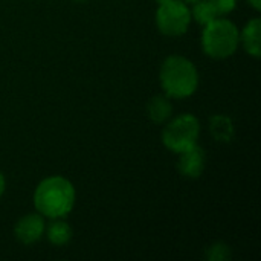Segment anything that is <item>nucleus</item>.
<instances>
[{"label": "nucleus", "mask_w": 261, "mask_h": 261, "mask_svg": "<svg viewBox=\"0 0 261 261\" xmlns=\"http://www.w3.org/2000/svg\"><path fill=\"white\" fill-rule=\"evenodd\" d=\"M34 206L37 213L47 219H63L75 206V188L63 176L43 179L34 191Z\"/></svg>", "instance_id": "1"}, {"label": "nucleus", "mask_w": 261, "mask_h": 261, "mask_svg": "<svg viewBox=\"0 0 261 261\" xmlns=\"http://www.w3.org/2000/svg\"><path fill=\"white\" fill-rule=\"evenodd\" d=\"M161 87L168 98L185 99L196 93L199 87V72L191 60L184 55H170L159 70Z\"/></svg>", "instance_id": "2"}, {"label": "nucleus", "mask_w": 261, "mask_h": 261, "mask_svg": "<svg viewBox=\"0 0 261 261\" xmlns=\"http://www.w3.org/2000/svg\"><path fill=\"white\" fill-rule=\"evenodd\" d=\"M202 49L214 60H226L232 57L240 44V31L228 18L217 17L202 31Z\"/></svg>", "instance_id": "3"}, {"label": "nucleus", "mask_w": 261, "mask_h": 261, "mask_svg": "<svg viewBox=\"0 0 261 261\" xmlns=\"http://www.w3.org/2000/svg\"><path fill=\"white\" fill-rule=\"evenodd\" d=\"M200 136V121L191 113H182L173 118L162 130V144L179 154L197 144Z\"/></svg>", "instance_id": "4"}, {"label": "nucleus", "mask_w": 261, "mask_h": 261, "mask_svg": "<svg viewBox=\"0 0 261 261\" xmlns=\"http://www.w3.org/2000/svg\"><path fill=\"white\" fill-rule=\"evenodd\" d=\"M191 11L182 0H167L159 3L156 11V26L167 37L184 35L191 24Z\"/></svg>", "instance_id": "5"}, {"label": "nucleus", "mask_w": 261, "mask_h": 261, "mask_svg": "<svg viewBox=\"0 0 261 261\" xmlns=\"http://www.w3.org/2000/svg\"><path fill=\"white\" fill-rule=\"evenodd\" d=\"M46 223L40 213H31L23 216L14 228L15 239L23 245H32L41 239L44 234Z\"/></svg>", "instance_id": "6"}, {"label": "nucleus", "mask_w": 261, "mask_h": 261, "mask_svg": "<svg viewBox=\"0 0 261 261\" xmlns=\"http://www.w3.org/2000/svg\"><path fill=\"white\" fill-rule=\"evenodd\" d=\"M179 171L188 179H197L203 174L206 165V154L202 147L197 144L182 153H179Z\"/></svg>", "instance_id": "7"}, {"label": "nucleus", "mask_w": 261, "mask_h": 261, "mask_svg": "<svg viewBox=\"0 0 261 261\" xmlns=\"http://www.w3.org/2000/svg\"><path fill=\"white\" fill-rule=\"evenodd\" d=\"M240 43L248 55L254 58L261 57V20L255 17L249 20L240 32Z\"/></svg>", "instance_id": "8"}, {"label": "nucleus", "mask_w": 261, "mask_h": 261, "mask_svg": "<svg viewBox=\"0 0 261 261\" xmlns=\"http://www.w3.org/2000/svg\"><path fill=\"white\" fill-rule=\"evenodd\" d=\"M147 115L154 124H164L167 122L173 115V104L170 98L165 95H156L153 96L147 104Z\"/></svg>", "instance_id": "9"}, {"label": "nucleus", "mask_w": 261, "mask_h": 261, "mask_svg": "<svg viewBox=\"0 0 261 261\" xmlns=\"http://www.w3.org/2000/svg\"><path fill=\"white\" fill-rule=\"evenodd\" d=\"M210 133L217 142H223V144L231 142L236 135L232 119L226 115H220V113L214 115L210 119Z\"/></svg>", "instance_id": "10"}, {"label": "nucleus", "mask_w": 261, "mask_h": 261, "mask_svg": "<svg viewBox=\"0 0 261 261\" xmlns=\"http://www.w3.org/2000/svg\"><path fill=\"white\" fill-rule=\"evenodd\" d=\"M44 231L49 243L54 246H64L72 240V228L69 226V223L58 219H55V222H52Z\"/></svg>", "instance_id": "11"}, {"label": "nucleus", "mask_w": 261, "mask_h": 261, "mask_svg": "<svg viewBox=\"0 0 261 261\" xmlns=\"http://www.w3.org/2000/svg\"><path fill=\"white\" fill-rule=\"evenodd\" d=\"M191 11V18L197 23V24H208L210 21H213L214 18L220 17L214 8V5L211 3V0H199L196 3H193V9Z\"/></svg>", "instance_id": "12"}, {"label": "nucleus", "mask_w": 261, "mask_h": 261, "mask_svg": "<svg viewBox=\"0 0 261 261\" xmlns=\"http://www.w3.org/2000/svg\"><path fill=\"white\" fill-rule=\"evenodd\" d=\"M206 258L210 261H228L231 258V248L222 242L213 243L206 249Z\"/></svg>", "instance_id": "13"}, {"label": "nucleus", "mask_w": 261, "mask_h": 261, "mask_svg": "<svg viewBox=\"0 0 261 261\" xmlns=\"http://www.w3.org/2000/svg\"><path fill=\"white\" fill-rule=\"evenodd\" d=\"M211 3L214 5L217 14L220 17L226 15V14H231L237 8V0H211Z\"/></svg>", "instance_id": "14"}, {"label": "nucleus", "mask_w": 261, "mask_h": 261, "mask_svg": "<svg viewBox=\"0 0 261 261\" xmlns=\"http://www.w3.org/2000/svg\"><path fill=\"white\" fill-rule=\"evenodd\" d=\"M5 190H6V180H5V176H3V173L0 171V197L3 196Z\"/></svg>", "instance_id": "15"}, {"label": "nucleus", "mask_w": 261, "mask_h": 261, "mask_svg": "<svg viewBox=\"0 0 261 261\" xmlns=\"http://www.w3.org/2000/svg\"><path fill=\"white\" fill-rule=\"evenodd\" d=\"M249 5L255 9V11H260L261 9V0H248Z\"/></svg>", "instance_id": "16"}, {"label": "nucleus", "mask_w": 261, "mask_h": 261, "mask_svg": "<svg viewBox=\"0 0 261 261\" xmlns=\"http://www.w3.org/2000/svg\"><path fill=\"white\" fill-rule=\"evenodd\" d=\"M184 3H187V5H193V3H196V2H199V0H182Z\"/></svg>", "instance_id": "17"}, {"label": "nucleus", "mask_w": 261, "mask_h": 261, "mask_svg": "<svg viewBox=\"0 0 261 261\" xmlns=\"http://www.w3.org/2000/svg\"><path fill=\"white\" fill-rule=\"evenodd\" d=\"M156 2H158V5H159V3H164V2H167V0H156Z\"/></svg>", "instance_id": "18"}, {"label": "nucleus", "mask_w": 261, "mask_h": 261, "mask_svg": "<svg viewBox=\"0 0 261 261\" xmlns=\"http://www.w3.org/2000/svg\"><path fill=\"white\" fill-rule=\"evenodd\" d=\"M75 2H86V0H75Z\"/></svg>", "instance_id": "19"}]
</instances>
